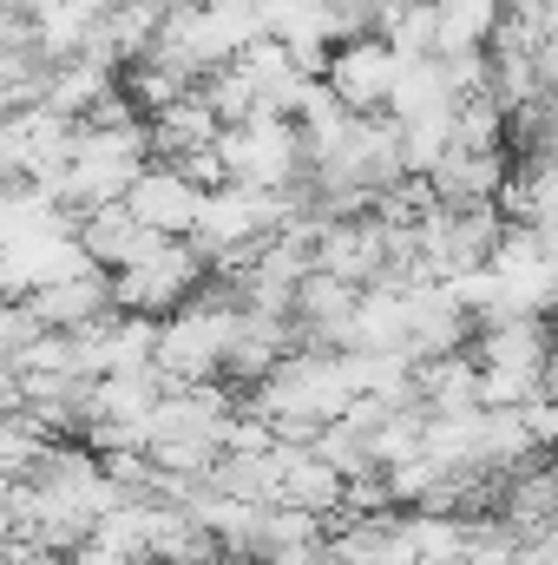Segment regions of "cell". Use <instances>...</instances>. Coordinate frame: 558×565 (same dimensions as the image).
Listing matches in <instances>:
<instances>
[{"instance_id": "52a82bcc", "label": "cell", "mask_w": 558, "mask_h": 565, "mask_svg": "<svg viewBox=\"0 0 558 565\" xmlns=\"http://www.w3.org/2000/svg\"><path fill=\"white\" fill-rule=\"evenodd\" d=\"M473 355L486 369H526V375H546L552 382V362H558L552 322L546 316H493V322H480Z\"/></svg>"}, {"instance_id": "9c48e42d", "label": "cell", "mask_w": 558, "mask_h": 565, "mask_svg": "<svg viewBox=\"0 0 558 565\" xmlns=\"http://www.w3.org/2000/svg\"><path fill=\"white\" fill-rule=\"evenodd\" d=\"M282 500L289 507H309L322 520H335L348 507V473L335 460H322L309 440H282Z\"/></svg>"}, {"instance_id": "d6986e66", "label": "cell", "mask_w": 558, "mask_h": 565, "mask_svg": "<svg viewBox=\"0 0 558 565\" xmlns=\"http://www.w3.org/2000/svg\"><path fill=\"white\" fill-rule=\"evenodd\" d=\"M139 217H132V204H93L86 217H79V244L93 250V264H106V270H126L132 264V244H139Z\"/></svg>"}, {"instance_id": "4fadbf2b", "label": "cell", "mask_w": 558, "mask_h": 565, "mask_svg": "<svg viewBox=\"0 0 558 565\" xmlns=\"http://www.w3.org/2000/svg\"><path fill=\"white\" fill-rule=\"evenodd\" d=\"M513 171H506V151H466V145H453L447 158H440V171H433V191H440V204H486V198H500V184H506Z\"/></svg>"}, {"instance_id": "3957f363", "label": "cell", "mask_w": 558, "mask_h": 565, "mask_svg": "<svg viewBox=\"0 0 558 565\" xmlns=\"http://www.w3.org/2000/svg\"><path fill=\"white\" fill-rule=\"evenodd\" d=\"M211 277V257L191 244V237H171L151 264H126L112 270V302L119 309H139V316H171L197 296V282Z\"/></svg>"}, {"instance_id": "7c38bea8", "label": "cell", "mask_w": 558, "mask_h": 565, "mask_svg": "<svg viewBox=\"0 0 558 565\" xmlns=\"http://www.w3.org/2000/svg\"><path fill=\"white\" fill-rule=\"evenodd\" d=\"M415 388L427 402V415H466L480 408V355L453 349V355H427L415 369Z\"/></svg>"}, {"instance_id": "2e32d148", "label": "cell", "mask_w": 558, "mask_h": 565, "mask_svg": "<svg viewBox=\"0 0 558 565\" xmlns=\"http://www.w3.org/2000/svg\"><path fill=\"white\" fill-rule=\"evenodd\" d=\"M112 73H126V66H112V60H99V53H79V60L53 66L46 106H60V113H73V119H93V106L112 93Z\"/></svg>"}, {"instance_id": "f1b7e54d", "label": "cell", "mask_w": 558, "mask_h": 565, "mask_svg": "<svg viewBox=\"0 0 558 565\" xmlns=\"http://www.w3.org/2000/svg\"><path fill=\"white\" fill-rule=\"evenodd\" d=\"M552 342H558V322H552Z\"/></svg>"}, {"instance_id": "30bf717a", "label": "cell", "mask_w": 558, "mask_h": 565, "mask_svg": "<svg viewBox=\"0 0 558 565\" xmlns=\"http://www.w3.org/2000/svg\"><path fill=\"white\" fill-rule=\"evenodd\" d=\"M342 349H408V282L401 277L368 282L355 316H348V342Z\"/></svg>"}, {"instance_id": "5bb4252c", "label": "cell", "mask_w": 558, "mask_h": 565, "mask_svg": "<svg viewBox=\"0 0 558 565\" xmlns=\"http://www.w3.org/2000/svg\"><path fill=\"white\" fill-rule=\"evenodd\" d=\"M217 139H224V119H217V106H211L204 93H184L178 106L151 113V145H158V158H184V151L217 145Z\"/></svg>"}, {"instance_id": "9a60e30c", "label": "cell", "mask_w": 558, "mask_h": 565, "mask_svg": "<svg viewBox=\"0 0 558 565\" xmlns=\"http://www.w3.org/2000/svg\"><path fill=\"white\" fill-rule=\"evenodd\" d=\"M453 106H460V93L447 86L440 53H415V60H401L395 99H388V113H395V119H427V113H453Z\"/></svg>"}, {"instance_id": "cb8c5ba5", "label": "cell", "mask_w": 558, "mask_h": 565, "mask_svg": "<svg viewBox=\"0 0 558 565\" xmlns=\"http://www.w3.org/2000/svg\"><path fill=\"white\" fill-rule=\"evenodd\" d=\"M375 33H388V46H395L401 60H415V53H440V7H433V0H408V7L388 13Z\"/></svg>"}, {"instance_id": "5b68a950", "label": "cell", "mask_w": 558, "mask_h": 565, "mask_svg": "<svg viewBox=\"0 0 558 565\" xmlns=\"http://www.w3.org/2000/svg\"><path fill=\"white\" fill-rule=\"evenodd\" d=\"M126 204H132V217H139L144 231L191 237V231H197V211H204V184H197L178 158H151Z\"/></svg>"}, {"instance_id": "d4e9b609", "label": "cell", "mask_w": 558, "mask_h": 565, "mask_svg": "<svg viewBox=\"0 0 558 565\" xmlns=\"http://www.w3.org/2000/svg\"><path fill=\"white\" fill-rule=\"evenodd\" d=\"M552 382L546 375H526V369H486L480 362V408H526L533 395H546Z\"/></svg>"}, {"instance_id": "ac0fdd59", "label": "cell", "mask_w": 558, "mask_h": 565, "mask_svg": "<svg viewBox=\"0 0 558 565\" xmlns=\"http://www.w3.org/2000/svg\"><path fill=\"white\" fill-rule=\"evenodd\" d=\"M433 7H440V53L493 46L500 20L513 13V0H433Z\"/></svg>"}, {"instance_id": "4316f807", "label": "cell", "mask_w": 558, "mask_h": 565, "mask_svg": "<svg viewBox=\"0 0 558 565\" xmlns=\"http://www.w3.org/2000/svg\"><path fill=\"white\" fill-rule=\"evenodd\" d=\"M158 7H164V13H171V7H191V0H158Z\"/></svg>"}, {"instance_id": "8992f818", "label": "cell", "mask_w": 558, "mask_h": 565, "mask_svg": "<svg viewBox=\"0 0 558 565\" xmlns=\"http://www.w3.org/2000/svg\"><path fill=\"white\" fill-rule=\"evenodd\" d=\"M315 270L355 282V289L382 282L388 277V224L375 211L368 217H329L322 224V244H315Z\"/></svg>"}, {"instance_id": "277c9868", "label": "cell", "mask_w": 558, "mask_h": 565, "mask_svg": "<svg viewBox=\"0 0 558 565\" xmlns=\"http://www.w3.org/2000/svg\"><path fill=\"white\" fill-rule=\"evenodd\" d=\"M395 79H401V53L388 46V33L342 40V46H335V60H329V86H335V93H342V106H348V113H362V119L388 113Z\"/></svg>"}, {"instance_id": "44dd1931", "label": "cell", "mask_w": 558, "mask_h": 565, "mask_svg": "<svg viewBox=\"0 0 558 565\" xmlns=\"http://www.w3.org/2000/svg\"><path fill=\"white\" fill-rule=\"evenodd\" d=\"M197 93L217 106V119H224V126H244V119H257V113H264V86L244 73V60H230V66L204 73V79H197Z\"/></svg>"}, {"instance_id": "e0dca14e", "label": "cell", "mask_w": 558, "mask_h": 565, "mask_svg": "<svg viewBox=\"0 0 558 565\" xmlns=\"http://www.w3.org/2000/svg\"><path fill=\"white\" fill-rule=\"evenodd\" d=\"M427 454H433L447 473L486 467V408H466V415H427Z\"/></svg>"}, {"instance_id": "603a6c76", "label": "cell", "mask_w": 558, "mask_h": 565, "mask_svg": "<svg viewBox=\"0 0 558 565\" xmlns=\"http://www.w3.org/2000/svg\"><path fill=\"white\" fill-rule=\"evenodd\" d=\"M447 151H453V113L401 119V158H408V178H433Z\"/></svg>"}, {"instance_id": "484cf974", "label": "cell", "mask_w": 558, "mask_h": 565, "mask_svg": "<svg viewBox=\"0 0 558 565\" xmlns=\"http://www.w3.org/2000/svg\"><path fill=\"white\" fill-rule=\"evenodd\" d=\"M40 335H46V316L33 309V296H7V316H0V362L26 355Z\"/></svg>"}, {"instance_id": "83f0119b", "label": "cell", "mask_w": 558, "mask_h": 565, "mask_svg": "<svg viewBox=\"0 0 558 565\" xmlns=\"http://www.w3.org/2000/svg\"><path fill=\"white\" fill-rule=\"evenodd\" d=\"M552 388H558V362H552Z\"/></svg>"}, {"instance_id": "7402d4cb", "label": "cell", "mask_w": 558, "mask_h": 565, "mask_svg": "<svg viewBox=\"0 0 558 565\" xmlns=\"http://www.w3.org/2000/svg\"><path fill=\"white\" fill-rule=\"evenodd\" d=\"M368 447H375V467H382V473H388V467H401V460H415V454H427V402L395 408L388 422L368 434Z\"/></svg>"}, {"instance_id": "ffe728a7", "label": "cell", "mask_w": 558, "mask_h": 565, "mask_svg": "<svg viewBox=\"0 0 558 565\" xmlns=\"http://www.w3.org/2000/svg\"><path fill=\"white\" fill-rule=\"evenodd\" d=\"M126 93L144 106V119L151 113H164V106H178L184 93H197V79L184 73V66H171V60H158V53H144V60H132L126 66Z\"/></svg>"}, {"instance_id": "6da1fadb", "label": "cell", "mask_w": 558, "mask_h": 565, "mask_svg": "<svg viewBox=\"0 0 558 565\" xmlns=\"http://www.w3.org/2000/svg\"><path fill=\"white\" fill-rule=\"evenodd\" d=\"M237 316H244L237 289H211V296L197 289L184 309H171V316H164V329H158V375H164V388L217 382V375H224V362H230Z\"/></svg>"}, {"instance_id": "7a4b0ae2", "label": "cell", "mask_w": 558, "mask_h": 565, "mask_svg": "<svg viewBox=\"0 0 558 565\" xmlns=\"http://www.w3.org/2000/svg\"><path fill=\"white\" fill-rule=\"evenodd\" d=\"M224 164H230V178L237 184H296L302 171H309V145H302V126L296 119H282V113H257V119H244V126H224Z\"/></svg>"}, {"instance_id": "8fae6325", "label": "cell", "mask_w": 558, "mask_h": 565, "mask_svg": "<svg viewBox=\"0 0 558 565\" xmlns=\"http://www.w3.org/2000/svg\"><path fill=\"white\" fill-rule=\"evenodd\" d=\"M33 309L46 316V329H86L99 316H112V270H86V277H66V282H46L33 289Z\"/></svg>"}, {"instance_id": "ba28073f", "label": "cell", "mask_w": 558, "mask_h": 565, "mask_svg": "<svg viewBox=\"0 0 558 565\" xmlns=\"http://www.w3.org/2000/svg\"><path fill=\"white\" fill-rule=\"evenodd\" d=\"M466 335H480V322L453 302L447 282H408V349H415L420 362L466 349Z\"/></svg>"}]
</instances>
